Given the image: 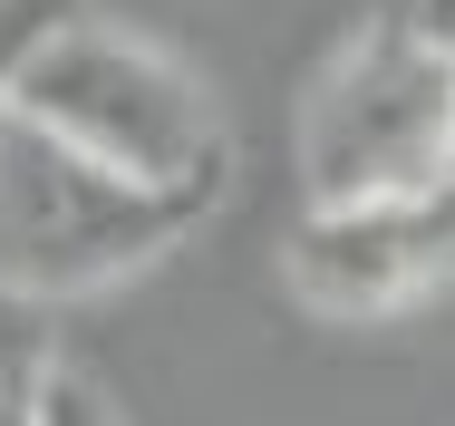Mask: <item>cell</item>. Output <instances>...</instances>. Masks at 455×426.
I'll return each instance as SVG.
<instances>
[{
	"mask_svg": "<svg viewBox=\"0 0 455 426\" xmlns=\"http://www.w3.org/2000/svg\"><path fill=\"white\" fill-rule=\"evenodd\" d=\"M204 213H213L204 194L107 174L78 146H59L0 107V291L10 301H29V310L97 301V291L156 271L184 233H204Z\"/></svg>",
	"mask_w": 455,
	"mask_h": 426,
	"instance_id": "obj_2",
	"label": "cell"
},
{
	"mask_svg": "<svg viewBox=\"0 0 455 426\" xmlns=\"http://www.w3.org/2000/svg\"><path fill=\"white\" fill-rule=\"evenodd\" d=\"M49 10H59V0H0V78H10V59H20V39H29V29H39Z\"/></svg>",
	"mask_w": 455,
	"mask_h": 426,
	"instance_id": "obj_7",
	"label": "cell"
},
{
	"mask_svg": "<svg viewBox=\"0 0 455 426\" xmlns=\"http://www.w3.org/2000/svg\"><path fill=\"white\" fill-rule=\"evenodd\" d=\"M455 204L446 194H378V204H310L281 243V281L320 320H387L446 291Z\"/></svg>",
	"mask_w": 455,
	"mask_h": 426,
	"instance_id": "obj_4",
	"label": "cell"
},
{
	"mask_svg": "<svg viewBox=\"0 0 455 426\" xmlns=\"http://www.w3.org/2000/svg\"><path fill=\"white\" fill-rule=\"evenodd\" d=\"M455 156V49L427 39L397 0L300 87V194L310 204H378V194H446Z\"/></svg>",
	"mask_w": 455,
	"mask_h": 426,
	"instance_id": "obj_3",
	"label": "cell"
},
{
	"mask_svg": "<svg viewBox=\"0 0 455 426\" xmlns=\"http://www.w3.org/2000/svg\"><path fill=\"white\" fill-rule=\"evenodd\" d=\"M49 368H59V330H49V310H29V301L0 291V426H29V417H39Z\"/></svg>",
	"mask_w": 455,
	"mask_h": 426,
	"instance_id": "obj_5",
	"label": "cell"
},
{
	"mask_svg": "<svg viewBox=\"0 0 455 426\" xmlns=\"http://www.w3.org/2000/svg\"><path fill=\"white\" fill-rule=\"evenodd\" d=\"M0 107L29 117L39 136L78 146L88 165L165 184V194L223 204V184H233L223 97L194 78L165 39L126 29V20H97V10H49L20 39L10 78H0Z\"/></svg>",
	"mask_w": 455,
	"mask_h": 426,
	"instance_id": "obj_1",
	"label": "cell"
},
{
	"mask_svg": "<svg viewBox=\"0 0 455 426\" xmlns=\"http://www.w3.org/2000/svg\"><path fill=\"white\" fill-rule=\"evenodd\" d=\"M29 426H126V417H116V398L97 388L78 358H59L49 388H39V417H29Z\"/></svg>",
	"mask_w": 455,
	"mask_h": 426,
	"instance_id": "obj_6",
	"label": "cell"
}]
</instances>
